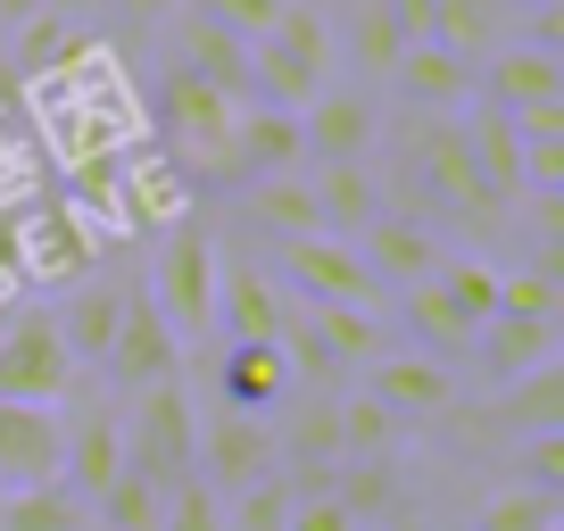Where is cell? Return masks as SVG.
I'll use <instances>...</instances> for the list:
<instances>
[{
	"label": "cell",
	"instance_id": "1",
	"mask_svg": "<svg viewBox=\"0 0 564 531\" xmlns=\"http://www.w3.org/2000/svg\"><path fill=\"white\" fill-rule=\"evenodd\" d=\"M25 100H34L25 108V117H34V142H51L58 175H67V166H108V159H133V150H159L150 142V108L133 100L124 58L108 51L100 34L75 58H58L51 75H34Z\"/></svg>",
	"mask_w": 564,
	"mask_h": 531
},
{
	"label": "cell",
	"instance_id": "2",
	"mask_svg": "<svg viewBox=\"0 0 564 531\" xmlns=\"http://www.w3.org/2000/svg\"><path fill=\"white\" fill-rule=\"evenodd\" d=\"M324 84H333V25L291 0L274 34L249 42V108H282V117H300Z\"/></svg>",
	"mask_w": 564,
	"mask_h": 531
},
{
	"label": "cell",
	"instance_id": "3",
	"mask_svg": "<svg viewBox=\"0 0 564 531\" xmlns=\"http://www.w3.org/2000/svg\"><path fill=\"white\" fill-rule=\"evenodd\" d=\"M216 274H225V258H216V232L199 225V216H183V225L159 232V249H150V307H159V324L175 340H199L216 324Z\"/></svg>",
	"mask_w": 564,
	"mask_h": 531
},
{
	"label": "cell",
	"instance_id": "4",
	"mask_svg": "<svg viewBox=\"0 0 564 531\" xmlns=\"http://www.w3.org/2000/svg\"><path fill=\"white\" fill-rule=\"evenodd\" d=\"M124 424V465H133L150 490H183L192 481V457H199V408L183 382H159L141 390L133 408L117 415Z\"/></svg>",
	"mask_w": 564,
	"mask_h": 531
},
{
	"label": "cell",
	"instance_id": "5",
	"mask_svg": "<svg viewBox=\"0 0 564 531\" xmlns=\"http://www.w3.org/2000/svg\"><path fill=\"white\" fill-rule=\"evenodd\" d=\"M232 117H241V108H232L225 91H208L199 75L166 67V84H159V117H150V142H166V150H175V166H183V175H225Z\"/></svg>",
	"mask_w": 564,
	"mask_h": 531
},
{
	"label": "cell",
	"instance_id": "6",
	"mask_svg": "<svg viewBox=\"0 0 564 531\" xmlns=\"http://www.w3.org/2000/svg\"><path fill=\"white\" fill-rule=\"evenodd\" d=\"M9 241H18V266H25V291H75L100 274V241L75 225L67 199H25L9 216Z\"/></svg>",
	"mask_w": 564,
	"mask_h": 531
},
{
	"label": "cell",
	"instance_id": "7",
	"mask_svg": "<svg viewBox=\"0 0 564 531\" xmlns=\"http://www.w3.org/2000/svg\"><path fill=\"white\" fill-rule=\"evenodd\" d=\"M67 390H75V366L58 349L51 316L42 307L0 316V408H58Z\"/></svg>",
	"mask_w": 564,
	"mask_h": 531
},
{
	"label": "cell",
	"instance_id": "8",
	"mask_svg": "<svg viewBox=\"0 0 564 531\" xmlns=\"http://www.w3.org/2000/svg\"><path fill=\"white\" fill-rule=\"evenodd\" d=\"M274 474H282V457H274V432H265L258 415H232V408L199 415V457H192L199 490L241 498V490H258V481H274Z\"/></svg>",
	"mask_w": 564,
	"mask_h": 531
},
{
	"label": "cell",
	"instance_id": "9",
	"mask_svg": "<svg viewBox=\"0 0 564 531\" xmlns=\"http://www.w3.org/2000/svg\"><path fill=\"white\" fill-rule=\"evenodd\" d=\"M100 373L124 390V399H141V390H159V382H183V340L159 324V307H150V291H124V316H117V340H108Z\"/></svg>",
	"mask_w": 564,
	"mask_h": 531
},
{
	"label": "cell",
	"instance_id": "10",
	"mask_svg": "<svg viewBox=\"0 0 564 531\" xmlns=\"http://www.w3.org/2000/svg\"><path fill=\"white\" fill-rule=\"evenodd\" d=\"M382 142V108L366 84H324L300 108V159L316 166H366V150Z\"/></svg>",
	"mask_w": 564,
	"mask_h": 531
},
{
	"label": "cell",
	"instance_id": "11",
	"mask_svg": "<svg viewBox=\"0 0 564 531\" xmlns=\"http://www.w3.org/2000/svg\"><path fill=\"white\" fill-rule=\"evenodd\" d=\"M192 216V183H183V166L166 159V150H133V159L117 166V192H108V225H117V241H133V232H166Z\"/></svg>",
	"mask_w": 564,
	"mask_h": 531
},
{
	"label": "cell",
	"instance_id": "12",
	"mask_svg": "<svg viewBox=\"0 0 564 531\" xmlns=\"http://www.w3.org/2000/svg\"><path fill=\"white\" fill-rule=\"evenodd\" d=\"M282 283L307 307H366L373 316V300H382L349 241H282Z\"/></svg>",
	"mask_w": 564,
	"mask_h": 531
},
{
	"label": "cell",
	"instance_id": "13",
	"mask_svg": "<svg viewBox=\"0 0 564 531\" xmlns=\"http://www.w3.org/2000/svg\"><path fill=\"white\" fill-rule=\"evenodd\" d=\"M357 241H366V249H357V266L373 274V291H382V283H390V291H415V283H432V274H441V258H448L441 232L423 225V216H399V208H382Z\"/></svg>",
	"mask_w": 564,
	"mask_h": 531
},
{
	"label": "cell",
	"instance_id": "14",
	"mask_svg": "<svg viewBox=\"0 0 564 531\" xmlns=\"http://www.w3.org/2000/svg\"><path fill=\"white\" fill-rule=\"evenodd\" d=\"M373 382H366V399L390 415V424H432V415H457V382H448V366L441 357H373Z\"/></svg>",
	"mask_w": 564,
	"mask_h": 531
},
{
	"label": "cell",
	"instance_id": "15",
	"mask_svg": "<svg viewBox=\"0 0 564 531\" xmlns=\"http://www.w3.org/2000/svg\"><path fill=\"white\" fill-rule=\"evenodd\" d=\"M465 432H514V441H540V432H564V357H547L540 373L490 390L474 415H457Z\"/></svg>",
	"mask_w": 564,
	"mask_h": 531
},
{
	"label": "cell",
	"instance_id": "16",
	"mask_svg": "<svg viewBox=\"0 0 564 531\" xmlns=\"http://www.w3.org/2000/svg\"><path fill=\"white\" fill-rule=\"evenodd\" d=\"M58 448H67L58 408H0V498L51 490L58 481Z\"/></svg>",
	"mask_w": 564,
	"mask_h": 531
},
{
	"label": "cell",
	"instance_id": "17",
	"mask_svg": "<svg viewBox=\"0 0 564 531\" xmlns=\"http://www.w3.org/2000/svg\"><path fill=\"white\" fill-rule=\"evenodd\" d=\"M282 316H291V291H282L265 266L225 258V274H216V324H208V333H225V340H274Z\"/></svg>",
	"mask_w": 564,
	"mask_h": 531
},
{
	"label": "cell",
	"instance_id": "18",
	"mask_svg": "<svg viewBox=\"0 0 564 531\" xmlns=\"http://www.w3.org/2000/svg\"><path fill=\"white\" fill-rule=\"evenodd\" d=\"M390 84H399L406 117H457V108H474V58L441 51V42H406Z\"/></svg>",
	"mask_w": 564,
	"mask_h": 531
},
{
	"label": "cell",
	"instance_id": "19",
	"mask_svg": "<svg viewBox=\"0 0 564 531\" xmlns=\"http://www.w3.org/2000/svg\"><path fill=\"white\" fill-rule=\"evenodd\" d=\"M274 175H300V117L241 108L232 117V150H225V183H274Z\"/></svg>",
	"mask_w": 564,
	"mask_h": 531
},
{
	"label": "cell",
	"instance_id": "20",
	"mask_svg": "<svg viewBox=\"0 0 564 531\" xmlns=\"http://www.w3.org/2000/svg\"><path fill=\"white\" fill-rule=\"evenodd\" d=\"M300 390V373L282 366L274 340H225V357H216V399H225L232 415H265L282 408Z\"/></svg>",
	"mask_w": 564,
	"mask_h": 531
},
{
	"label": "cell",
	"instance_id": "21",
	"mask_svg": "<svg viewBox=\"0 0 564 531\" xmlns=\"http://www.w3.org/2000/svg\"><path fill=\"white\" fill-rule=\"evenodd\" d=\"M42 316H51V333H58V349H67V366H100V357H108V340H117L124 291L91 274V283L58 291V307H42Z\"/></svg>",
	"mask_w": 564,
	"mask_h": 531
},
{
	"label": "cell",
	"instance_id": "22",
	"mask_svg": "<svg viewBox=\"0 0 564 531\" xmlns=\"http://www.w3.org/2000/svg\"><path fill=\"white\" fill-rule=\"evenodd\" d=\"M474 91H481V108H498V117H514V108H531V100H564V58L507 42V51H490L474 67Z\"/></svg>",
	"mask_w": 564,
	"mask_h": 531
},
{
	"label": "cell",
	"instance_id": "23",
	"mask_svg": "<svg viewBox=\"0 0 564 531\" xmlns=\"http://www.w3.org/2000/svg\"><path fill=\"white\" fill-rule=\"evenodd\" d=\"M117 474H124V424H117L108 408H91L84 424H67V448H58V481H67V490L91 507V498H100Z\"/></svg>",
	"mask_w": 564,
	"mask_h": 531
},
{
	"label": "cell",
	"instance_id": "24",
	"mask_svg": "<svg viewBox=\"0 0 564 531\" xmlns=\"http://www.w3.org/2000/svg\"><path fill=\"white\" fill-rule=\"evenodd\" d=\"M307 192H316V225H324V241H357V232H366L373 216L390 208V199H382V175H373V166H316V175H307Z\"/></svg>",
	"mask_w": 564,
	"mask_h": 531
},
{
	"label": "cell",
	"instance_id": "25",
	"mask_svg": "<svg viewBox=\"0 0 564 531\" xmlns=\"http://www.w3.org/2000/svg\"><path fill=\"white\" fill-rule=\"evenodd\" d=\"M547 357H564V349H556V324L490 316V324L474 333V366H481V382H490V390H507V382H523V373H540Z\"/></svg>",
	"mask_w": 564,
	"mask_h": 531
},
{
	"label": "cell",
	"instance_id": "26",
	"mask_svg": "<svg viewBox=\"0 0 564 531\" xmlns=\"http://www.w3.org/2000/svg\"><path fill=\"white\" fill-rule=\"evenodd\" d=\"M175 67L199 75L208 91H225L232 108H249V42H232L208 9H192V18H183V58H175Z\"/></svg>",
	"mask_w": 564,
	"mask_h": 531
},
{
	"label": "cell",
	"instance_id": "27",
	"mask_svg": "<svg viewBox=\"0 0 564 531\" xmlns=\"http://www.w3.org/2000/svg\"><path fill=\"white\" fill-rule=\"evenodd\" d=\"M432 42L481 67L490 51L514 42V9H507V0H432Z\"/></svg>",
	"mask_w": 564,
	"mask_h": 531
},
{
	"label": "cell",
	"instance_id": "28",
	"mask_svg": "<svg viewBox=\"0 0 564 531\" xmlns=\"http://www.w3.org/2000/svg\"><path fill=\"white\" fill-rule=\"evenodd\" d=\"M399 316H406V333H415L432 357L474 349V333H481V324H474V316H465V307L441 291V274H432V283H415V291H399Z\"/></svg>",
	"mask_w": 564,
	"mask_h": 531
},
{
	"label": "cell",
	"instance_id": "29",
	"mask_svg": "<svg viewBox=\"0 0 564 531\" xmlns=\"http://www.w3.org/2000/svg\"><path fill=\"white\" fill-rule=\"evenodd\" d=\"M84 42H91V25H75L67 9H51V0H42L34 18H25L18 34H9V67H18L25 84H34V75H51L58 58H75Z\"/></svg>",
	"mask_w": 564,
	"mask_h": 531
},
{
	"label": "cell",
	"instance_id": "30",
	"mask_svg": "<svg viewBox=\"0 0 564 531\" xmlns=\"http://www.w3.org/2000/svg\"><path fill=\"white\" fill-rule=\"evenodd\" d=\"M249 216H258L265 232H282V241H324V225H316V192H307L300 175L249 183Z\"/></svg>",
	"mask_w": 564,
	"mask_h": 531
},
{
	"label": "cell",
	"instance_id": "31",
	"mask_svg": "<svg viewBox=\"0 0 564 531\" xmlns=\"http://www.w3.org/2000/svg\"><path fill=\"white\" fill-rule=\"evenodd\" d=\"M300 307H307V300H300ZM307 324H316L324 357H333L340 373H357V366H373V357H382V324H373L366 307H307Z\"/></svg>",
	"mask_w": 564,
	"mask_h": 531
},
{
	"label": "cell",
	"instance_id": "32",
	"mask_svg": "<svg viewBox=\"0 0 564 531\" xmlns=\"http://www.w3.org/2000/svg\"><path fill=\"white\" fill-rule=\"evenodd\" d=\"M333 424H340V465H390V448H399V424L373 408L366 390L333 399Z\"/></svg>",
	"mask_w": 564,
	"mask_h": 531
},
{
	"label": "cell",
	"instance_id": "33",
	"mask_svg": "<svg viewBox=\"0 0 564 531\" xmlns=\"http://www.w3.org/2000/svg\"><path fill=\"white\" fill-rule=\"evenodd\" d=\"M0 531H91V507L67 490V481H51V490L0 498Z\"/></svg>",
	"mask_w": 564,
	"mask_h": 531
},
{
	"label": "cell",
	"instance_id": "34",
	"mask_svg": "<svg viewBox=\"0 0 564 531\" xmlns=\"http://www.w3.org/2000/svg\"><path fill=\"white\" fill-rule=\"evenodd\" d=\"M91 523H100V531H159L166 523V490H150V481L124 465V474L91 498Z\"/></svg>",
	"mask_w": 564,
	"mask_h": 531
},
{
	"label": "cell",
	"instance_id": "35",
	"mask_svg": "<svg viewBox=\"0 0 564 531\" xmlns=\"http://www.w3.org/2000/svg\"><path fill=\"white\" fill-rule=\"evenodd\" d=\"M25 199H34V133L18 100H0V216H18Z\"/></svg>",
	"mask_w": 564,
	"mask_h": 531
},
{
	"label": "cell",
	"instance_id": "36",
	"mask_svg": "<svg viewBox=\"0 0 564 531\" xmlns=\"http://www.w3.org/2000/svg\"><path fill=\"white\" fill-rule=\"evenodd\" d=\"M498 316L556 324L564 316V283H547V274H531V266H498Z\"/></svg>",
	"mask_w": 564,
	"mask_h": 531
},
{
	"label": "cell",
	"instance_id": "37",
	"mask_svg": "<svg viewBox=\"0 0 564 531\" xmlns=\"http://www.w3.org/2000/svg\"><path fill=\"white\" fill-rule=\"evenodd\" d=\"M474 531H564V498H540V490H498L490 507L474 514Z\"/></svg>",
	"mask_w": 564,
	"mask_h": 531
},
{
	"label": "cell",
	"instance_id": "38",
	"mask_svg": "<svg viewBox=\"0 0 564 531\" xmlns=\"http://www.w3.org/2000/svg\"><path fill=\"white\" fill-rule=\"evenodd\" d=\"M349 51H357V67H366V75H390V67H399L406 34L390 25V9H382V0H366V9L349 18Z\"/></svg>",
	"mask_w": 564,
	"mask_h": 531
},
{
	"label": "cell",
	"instance_id": "39",
	"mask_svg": "<svg viewBox=\"0 0 564 531\" xmlns=\"http://www.w3.org/2000/svg\"><path fill=\"white\" fill-rule=\"evenodd\" d=\"M441 291H448L474 324L498 316V266H490V258H441Z\"/></svg>",
	"mask_w": 564,
	"mask_h": 531
},
{
	"label": "cell",
	"instance_id": "40",
	"mask_svg": "<svg viewBox=\"0 0 564 531\" xmlns=\"http://www.w3.org/2000/svg\"><path fill=\"white\" fill-rule=\"evenodd\" d=\"M291 498H300V490H291V481H258V490H241V498H232V514H225V531H282V523H291Z\"/></svg>",
	"mask_w": 564,
	"mask_h": 531
},
{
	"label": "cell",
	"instance_id": "41",
	"mask_svg": "<svg viewBox=\"0 0 564 531\" xmlns=\"http://www.w3.org/2000/svg\"><path fill=\"white\" fill-rule=\"evenodd\" d=\"M199 9H208L232 42H265V34L282 25V9H291V0H199Z\"/></svg>",
	"mask_w": 564,
	"mask_h": 531
},
{
	"label": "cell",
	"instance_id": "42",
	"mask_svg": "<svg viewBox=\"0 0 564 531\" xmlns=\"http://www.w3.org/2000/svg\"><path fill=\"white\" fill-rule=\"evenodd\" d=\"M159 531H225V498L199 490V481H183V490H166V523Z\"/></svg>",
	"mask_w": 564,
	"mask_h": 531
},
{
	"label": "cell",
	"instance_id": "43",
	"mask_svg": "<svg viewBox=\"0 0 564 531\" xmlns=\"http://www.w3.org/2000/svg\"><path fill=\"white\" fill-rule=\"evenodd\" d=\"M523 448V490L564 498V432H540V441H514Z\"/></svg>",
	"mask_w": 564,
	"mask_h": 531
},
{
	"label": "cell",
	"instance_id": "44",
	"mask_svg": "<svg viewBox=\"0 0 564 531\" xmlns=\"http://www.w3.org/2000/svg\"><path fill=\"white\" fill-rule=\"evenodd\" d=\"M282 531H357V523H349V514H340L324 490H300V498H291V523H282Z\"/></svg>",
	"mask_w": 564,
	"mask_h": 531
},
{
	"label": "cell",
	"instance_id": "45",
	"mask_svg": "<svg viewBox=\"0 0 564 531\" xmlns=\"http://www.w3.org/2000/svg\"><path fill=\"white\" fill-rule=\"evenodd\" d=\"M507 124H514V142H564V100H531Z\"/></svg>",
	"mask_w": 564,
	"mask_h": 531
},
{
	"label": "cell",
	"instance_id": "46",
	"mask_svg": "<svg viewBox=\"0 0 564 531\" xmlns=\"http://www.w3.org/2000/svg\"><path fill=\"white\" fill-rule=\"evenodd\" d=\"M25 307V266H18V241H9V216H0V316Z\"/></svg>",
	"mask_w": 564,
	"mask_h": 531
},
{
	"label": "cell",
	"instance_id": "47",
	"mask_svg": "<svg viewBox=\"0 0 564 531\" xmlns=\"http://www.w3.org/2000/svg\"><path fill=\"white\" fill-rule=\"evenodd\" d=\"M390 9V25H399L406 42H432V0H382Z\"/></svg>",
	"mask_w": 564,
	"mask_h": 531
},
{
	"label": "cell",
	"instance_id": "48",
	"mask_svg": "<svg viewBox=\"0 0 564 531\" xmlns=\"http://www.w3.org/2000/svg\"><path fill=\"white\" fill-rule=\"evenodd\" d=\"M507 9H540V0H507Z\"/></svg>",
	"mask_w": 564,
	"mask_h": 531
},
{
	"label": "cell",
	"instance_id": "49",
	"mask_svg": "<svg viewBox=\"0 0 564 531\" xmlns=\"http://www.w3.org/2000/svg\"><path fill=\"white\" fill-rule=\"evenodd\" d=\"M0 51H9V25H0Z\"/></svg>",
	"mask_w": 564,
	"mask_h": 531
},
{
	"label": "cell",
	"instance_id": "50",
	"mask_svg": "<svg viewBox=\"0 0 564 531\" xmlns=\"http://www.w3.org/2000/svg\"><path fill=\"white\" fill-rule=\"evenodd\" d=\"M133 9H159V0H133Z\"/></svg>",
	"mask_w": 564,
	"mask_h": 531
}]
</instances>
